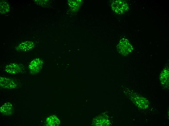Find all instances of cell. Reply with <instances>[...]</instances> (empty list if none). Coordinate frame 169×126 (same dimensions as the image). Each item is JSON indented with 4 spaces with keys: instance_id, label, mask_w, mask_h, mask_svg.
<instances>
[{
    "instance_id": "6da1fadb",
    "label": "cell",
    "mask_w": 169,
    "mask_h": 126,
    "mask_svg": "<svg viewBox=\"0 0 169 126\" xmlns=\"http://www.w3.org/2000/svg\"><path fill=\"white\" fill-rule=\"evenodd\" d=\"M43 62L39 58L34 59L29 63L28 68L30 73L32 74L38 72L42 67Z\"/></svg>"
},
{
    "instance_id": "7a4b0ae2",
    "label": "cell",
    "mask_w": 169,
    "mask_h": 126,
    "mask_svg": "<svg viewBox=\"0 0 169 126\" xmlns=\"http://www.w3.org/2000/svg\"><path fill=\"white\" fill-rule=\"evenodd\" d=\"M0 87L7 89H14L18 87L17 82L13 79L5 77H0Z\"/></svg>"
},
{
    "instance_id": "3957f363",
    "label": "cell",
    "mask_w": 169,
    "mask_h": 126,
    "mask_svg": "<svg viewBox=\"0 0 169 126\" xmlns=\"http://www.w3.org/2000/svg\"><path fill=\"white\" fill-rule=\"evenodd\" d=\"M24 67L22 64L18 63H11L5 66L4 69L7 73L15 74L20 73L23 70Z\"/></svg>"
},
{
    "instance_id": "277c9868",
    "label": "cell",
    "mask_w": 169,
    "mask_h": 126,
    "mask_svg": "<svg viewBox=\"0 0 169 126\" xmlns=\"http://www.w3.org/2000/svg\"><path fill=\"white\" fill-rule=\"evenodd\" d=\"M111 5L112 9L114 11L119 14L125 12L128 9L127 3L122 1H115Z\"/></svg>"
},
{
    "instance_id": "5b68a950",
    "label": "cell",
    "mask_w": 169,
    "mask_h": 126,
    "mask_svg": "<svg viewBox=\"0 0 169 126\" xmlns=\"http://www.w3.org/2000/svg\"><path fill=\"white\" fill-rule=\"evenodd\" d=\"M118 49L121 53L127 54L132 50V46L129 42L126 39H122L119 44Z\"/></svg>"
},
{
    "instance_id": "8992f818",
    "label": "cell",
    "mask_w": 169,
    "mask_h": 126,
    "mask_svg": "<svg viewBox=\"0 0 169 126\" xmlns=\"http://www.w3.org/2000/svg\"><path fill=\"white\" fill-rule=\"evenodd\" d=\"M34 46V43L32 41H25L21 43L16 47L17 50L21 51H27L31 50Z\"/></svg>"
},
{
    "instance_id": "52a82bcc",
    "label": "cell",
    "mask_w": 169,
    "mask_h": 126,
    "mask_svg": "<svg viewBox=\"0 0 169 126\" xmlns=\"http://www.w3.org/2000/svg\"><path fill=\"white\" fill-rule=\"evenodd\" d=\"M13 110V106L10 102H7L4 103L0 107V112L3 114L9 116L12 114Z\"/></svg>"
},
{
    "instance_id": "ba28073f",
    "label": "cell",
    "mask_w": 169,
    "mask_h": 126,
    "mask_svg": "<svg viewBox=\"0 0 169 126\" xmlns=\"http://www.w3.org/2000/svg\"><path fill=\"white\" fill-rule=\"evenodd\" d=\"M47 125L48 126H58L60 123V121L59 119L54 115L48 117L46 120Z\"/></svg>"
}]
</instances>
